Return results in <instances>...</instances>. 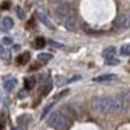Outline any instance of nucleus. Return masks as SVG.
Listing matches in <instances>:
<instances>
[{
    "mask_svg": "<svg viewBox=\"0 0 130 130\" xmlns=\"http://www.w3.org/2000/svg\"><path fill=\"white\" fill-rule=\"evenodd\" d=\"M91 106L99 113L112 115L122 112L124 108H127V102L122 96H94Z\"/></svg>",
    "mask_w": 130,
    "mask_h": 130,
    "instance_id": "1",
    "label": "nucleus"
},
{
    "mask_svg": "<svg viewBox=\"0 0 130 130\" xmlns=\"http://www.w3.org/2000/svg\"><path fill=\"white\" fill-rule=\"evenodd\" d=\"M48 124L51 127H53L55 130H64V129H67V127H69L70 120H69L66 116H63L62 113L57 110V112H53V113L49 115Z\"/></svg>",
    "mask_w": 130,
    "mask_h": 130,
    "instance_id": "2",
    "label": "nucleus"
},
{
    "mask_svg": "<svg viewBox=\"0 0 130 130\" xmlns=\"http://www.w3.org/2000/svg\"><path fill=\"white\" fill-rule=\"evenodd\" d=\"M71 14V6L69 3H62V4H59V7L56 9V15H57V18H67L69 15Z\"/></svg>",
    "mask_w": 130,
    "mask_h": 130,
    "instance_id": "3",
    "label": "nucleus"
},
{
    "mask_svg": "<svg viewBox=\"0 0 130 130\" xmlns=\"http://www.w3.org/2000/svg\"><path fill=\"white\" fill-rule=\"evenodd\" d=\"M64 27H66V29H69V31H76L77 27H78V21H77V18L74 17V15H70V17L66 18Z\"/></svg>",
    "mask_w": 130,
    "mask_h": 130,
    "instance_id": "4",
    "label": "nucleus"
},
{
    "mask_svg": "<svg viewBox=\"0 0 130 130\" xmlns=\"http://www.w3.org/2000/svg\"><path fill=\"white\" fill-rule=\"evenodd\" d=\"M59 112L62 113L63 116H66V118H67L70 122L76 119V112H74V110L71 109V108L69 106V105H64V106H62V108L59 109Z\"/></svg>",
    "mask_w": 130,
    "mask_h": 130,
    "instance_id": "5",
    "label": "nucleus"
},
{
    "mask_svg": "<svg viewBox=\"0 0 130 130\" xmlns=\"http://www.w3.org/2000/svg\"><path fill=\"white\" fill-rule=\"evenodd\" d=\"M113 27H115L116 29L126 28V14H120V15H119V17L115 20V23H113Z\"/></svg>",
    "mask_w": 130,
    "mask_h": 130,
    "instance_id": "6",
    "label": "nucleus"
},
{
    "mask_svg": "<svg viewBox=\"0 0 130 130\" xmlns=\"http://www.w3.org/2000/svg\"><path fill=\"white\" fill-rule=\"evenodd\" d=\"M116 78H118V77H116L115 74H104V76L95 77L94 81L95 83H104V81H113V80H116Z\"/></svg>",
    "mask_w": 130,
    "mask_h": 130,
    "instance_id": "7",
    "label": "nucleus"
},
{
    "mask_svg": "<svg viewBox=\"0 0 130 130\" xmlns=\"http://www.w3.org/2000/svg\"><path fill=\"white\" fill-rule=\"evenodd\" d=\"M37 17L39 18V21H41V23H43L46 27H48V28H53V24L51 23V20L48 18V15H46V14H43V13L38 11V13H37Z\"/></svg>",
    "mask_w": 130,
    "mask_h": 130,
    "instance_id": "8",
    "label": "nucleus"
},
{
    "mask_svg": "<svg viewBox=\"0 0 130 130\" xmlns=\"http://www.w3.org/2000/svg\"><path fill=\"white\" fill-rule=\"evenodd\" d=\"M29 57H31L29 52H24L23 55H20V56L17 57V63L18 64H25V63L29 62Z\"/></svg>",
    "mask_w": 130,
    "mask_h": 130,
    "instance_id": "9",
    "label": "nucleus"
},
{
    "mask_svg": "<svg viewBox=\"0 0 130 130\" xmlns=\"http://www.w3.org/2000/svg\"><path fill=\"white\" fill-rule=\"evenodd\" d=\"M17 122H18V124H20V126L25 127L27 124L31 122V116H29V115H21V116H18V118H17Z\"/></svg>",
    "mask_w": 130,
    "mask_h": 130,
    "instance_id": "10",
    "label": "nucleus"
},
{
    "mask_svg": "<svg viewBox=\"0 0 130 130\" xmlns=\"http://www.w3.org/2000/svg\"><path fill=\"white\" fill-rule=\"evenodd\" d=\"M116 55V48L115 46H109V48L104 49V52H102V56L106 59V57H110V56H115Z\"/></svg>",
    "mask_w": 130,
    "mask_h": 130,
    "instance_id": "11",
    "label": "nucleus"
},
{
    "mask_svg": "<svg viewBox=\"0 0 130 130\" xmlns=\"http://www.w3.org/2000/svg\"><path fill=\"white\" fill-rule=\"evenodd\" d=\"M13 25H14V23H13V20L10 17H4L3 21H2V27H3V29H11Z\"/></svg>",
    "mask_w": 130,
    "mask_h": 130,
    "instance_id": "12",
    "label": "nucleus"
},
{
    "mask_svg": "<svg viewBox=\"0 0 130 130\" xmlns=\"http://www.w3.org/2000/svg\"><path fill=\"white\" fill-rule=\"evenodd\" d=\"M52 59H53V55H51V53H39L38 55V60L41 63H48Z\"/></svg>",
    "mask_w": 130,
    "mask_h": 130,
    "instance_id": "13",
    "label": "nucleus"
},
{
    "mask_svg": "<svg viewBox=\"0 0 130 130\" xmlns=\"http://www.w3.org/2000/svg\"><path fill=\"white\" fill-rule=\"evenodd\" d=\"M15 84H17V80H15V78H10V80H7V81L4 83V90H6V91H11V90H14Z\"/></svg>",
    "mask_w": 130,
    "mask_h": 130,
    "instance_id": "14",
    "label": "nucleus"
},
{
    "mask_svg": "<svg viewBox=\"0 0 130 130\" xmlns=\"http://www.w3.org/2000/svg\"><path fill=\"white\" fill-rule=\"evenodd\" d=\"M52 87H53V83H52L51 80H48V81L45 83V87H43V90H42V95H48V94L52 91Z\"/></svg>",
    "mask_w": 130,
    "mask_h": 130,
    "instance_id": "15",
    "label": "nucleus"
},
{
    "mask_svg": "<svg viewBox=\"0 0 130 130\" xmlns=\"http://www.w3.org/2000/svg\"><path fill=\"white\" fill-rule=\"evenodd\" d=\"M45 45H46V41L43 39L42 37L37 38V39H35V42H34V46H35V48H37V49H42V48H43V46H45Z\"/></svg>",
    "mask_w": 130,
    "mask_h": 130,
    "instance_id": "16",
    "label": "nucleus"
},
{
    "mask_svg": "<svg viewBox=\"0 0 130 130\" xmlns=\"http://www.w3.org/2000/svg\"><path fill=\"white\" fill-rule=\"evenodd\" d=\"M24 84H25V90H32V88H34V85H35V78H34V77L25 78Z\"/></svg>",
    "mask_w": 130,
    "mask_h": 130,
    "instance_id": "17",
    "label": "nucleus"
},
{
    "mask_svg": "<svg viewBox=\"0 0 130 130\" xmlns=\"http://www.w3.org/2000/svg\"><path fill=\"white\" fill-rule=\"evenodd\" d=\"M52 108H53V102H52V104H48V105H46V106L43 108L42 113H41V119H45L46 116H48V113L52 110Z\"/></svg>",
    "mask_w": 130,
    "mask_h": 130,
    "instance_id": "18",
    "label": "nucleus"
},
{
    "mask_svg": "<svg viewBox=\"0 0 130 130\" xmlns=\"http://www.w3.org/2000/svg\"><path fill=\"white\" fill-rule=\"evenodd\" d=\"M105 63H106V64H109V66H116V64H119L120 62H119V59H116V57L110 56V57H106Z\"/></svg>",
    "mask_w": 130,
    "mask_h": 130,
    "instance_id": "19",
    "label": "nucleus"
},
{
    "mask_svg": "<svg viewBox=\"0 0 130 130\" xmlns=\"http://www.w3.org/2000/svg\"><path fill=\"white\" fill-rule=\"evenodd\" d=\"M120 53L123 55V56H130V43L129 45H123L120 48Z\"/></svg>",
    "mask_w": 130,
    "mask_h": 130,
    "instance_id": "20",
    "label": "nucleus"
},
{
    "mask_svg": "<svg viewBox=\"0 0 130 130\" xmlns=\"http://www.w3.org/2000/svg\"><path fill=\"white\" fill-rule=\"evenodd\" d=\"M0 56H2V59H3L4 62H9L10 60V52L6 51V49H3V51L0 52Z\"/></svg>",
    "mask_w": 130,
    "mask_h": 130,
    "instance_id": "21",
    "label": "nucleus"
},
{
    "mask_svg": "<svg viewBox=\"0 0 130 130\" xmlns=\"http://www.w3.org/2000/svg\"><path fill=\"white\" fill-rule=\"evenodd\" d=\"M17 15H18V18L24 20V18H25V11H24L21 7H17Z\"/></svg>",
    "mask_w": 130,
    "mask_h": 130,
    "instance_id": "22",
    "label": "nucleus"
},
{
    "mask_svg": "<svg viewBox=\"0 0 130 130\" xmlns=\"http://www.w3.org/2000/svg\"><path fill=\"white\" fill-rule=\"evenodd\" d=\"M48 43H49L51 46H53V48H64L62 43H57V42H55V41H49Z\"/></svg>",
    "mask_w": 130,
    "mask_h": 130,
    "instance_id": "23",
    "label": "nucleus"
},
{
    "mask_svg": "<svg viewBox=\"0 0 130 130\" xmlns=\"http://www.w3.org/2000/svg\"><path fill=\"white\" fill-rule=\"evenodd\" d=\"M66 83H69V80L66 78H62V77H57V84L62 85V84H66Z\"/></svg>",
    "mask_w": 130,
    "mask_h": 130,
    "instance_id": "24",
    "label": "nucleus"
},
{
    "mask_svg": "<svg viewBox=\"0 0 130 130\" xmlns=\"http://www.w3.org/2000/svg\"><path fill=\"white\" fill-rule=\"evenodd\" d=\"M84 31L87 32V34H99L98 31H94V29H91V28H88V27H84Z\"/></svg>",
    "mask_w": 130,
    "mask_h": 130,
    "instance_id": "25",
    "label": "nucleus"
},
{
    "mask_svg": "<svg viewBox=\"0 0 130 130\" xmlns=\"http://www.w3.org/2000/svg\"><path fill=\"white\" fill-rule=\"evenodd\" d=\"M126 28H130V11L126 13Z\"/></svg>",
    "mask_w": 130,
    "mask_h": 130,
    "instance_id": "26",
    "label": "nucleus"
},
{
    "mask_svg": "<svg viewBox=\"0 0 130 130\" xmlns=\"http://www.w3.org/2000/svg\"><path fill=\"white\" fill-rule=\"evenodd\" d=\"M49 78V73H43L42 76H39V81H45Z\"/></svg>",
    "mask_w": 130,
    "mask_h": 130,
    "instance_id": "27",
    "label": "nucleus"
},
{
    "mask_svg": "<svg viewBox=\"0 0 130 130\" xmlns=\"http://www.w3.org/2000/svg\"><path fill=\"white\" fill-rule=\"evenodd\" d=\"M3 43H4V45H11L13 39H11V38H3Z\"/></svg>",
    "mask_w": 130,
    "mask_h": 130,
    "instance_id": "28",
    "label": "nucleus"
},
{
    "mask_svg": "<svg viewBox=\"0 0 130 130\" xmlns=\"http://www.w3.org/2000/svg\"><path fill=\"white\" fill-rule=\"evenodd\" d=\"M39 67H41V63H37V64H32L31 67H29V70H31V71H34V70H38Z\"/></svg>",
    "mask_w": 130,
    "mask_h": 130,
    "instance_id": "29",
    "label": "nucleus"
},
{
    "mask_svg": "<svg viewBox=\"0 0 130 130\" xmlns=\"http://www.w3.org/2000/svg\"><path fill=\"white\" fill-rule=\"evenodd\" d=\"M27 90H23V91H20V92H18V96H20V98H25L27 96Z\"/></svg>",
    "mask_w": 130,
    "mask_h": 130,
    "instance_id": "30",
    "label": "nucleus"
},
{
    "mask_svg": "<svg viewBox=\"0 0 130 130\" xmlns=\"http://www.w3.org/2000/svg\"><path fill=\"white\" fill-rule=\"evenodd\" d=\"M9 7H10V2H4V3L2 4V9L3 10H7Z\"/></svg>",
    "mask_w": 130,
    "mask_h": 130,
    "instance_id": "31",
    "label": "nucleus"
},
{
    "mask_svg": "<svg viewBox=\"0 0 130 130\" xmlns=\"http://www.w3.org/2000/svg\"><path fill=\"white\" fill-rule=\"evenodd\" d=\"M14 51H20V45H14Z\"/></svg>",
    "mask_w": 130,
    "mask_h": 130,
    "instance_id": "32",
    "label": "nucleus"
},
{
    "mask_svg": "<svg viewBox=\"0 0 130 130\" xmlns=\"http://www.w3.org/2000/svg\"><path fill=\"white\" fill-rule=\"evenodd\" d=\"M52 3H59V2H62V0H51Z\"/></svg>",
    "mask_w": 130,
    "mask_h": 130,
    "instance_id": "33",
    "label": "nucleus"
},
{
    "mask_svg": "<svg viewBox=\"0 0 130 130\" xmlns=\"http://www.w3.org/2000/svg\"><path fill=\"white\" fill-rule=\"evenodd\" d=\"M13 130H23V129H21V127H14Z\"/></svg>",
    "mask_w": 130,
    "mask_h": 130,
    "instance_id": "34",
    "label": "nucleus"
},
{
    "mask_svg": "<svg viewBox=\"0 0 130 130\" xmlns=\"http://www.w3.org/2000/svg\"><path fill=\"white\" fill-rule=\"evenodd\" d=\"M3 49H4V48H3V46H2V45H0V52L3 51Z\"/></svg>",
    "mask_w": 130,
    "mask_h": 130,
    "instance_id": "35",
    "label": "nucleus"
},
{
    "mask_svg": "<svg viewBox=\"0 0 130 130\" xmlns=\"http://www.w3.org/2000/svg\"><path fill=\"white\" fill-rule=\"evenodd\" d=\"M0 99H2V92H0Z\"/></svg>",
    "mask_w": 130,
    "mask_h": 130,
    "instance_id": "36",
    "label": "nucleus"
}]
</instances>
